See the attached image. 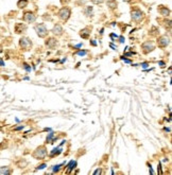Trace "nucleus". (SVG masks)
Instances as JSON below:
<instances>
[{
  "label": "nucleus",
  "instance_id": "nucleus-13",
  "mask_svg": "<svg viewBox=\"0 0 172 175\" xmlns=\"http://www.w3.org/2000/svg\"><path fill=\"white\" fill-rule=\"evenodd\" d=\"M61 153H62V149H61V145H60V147H55V149L52 150V152L50 153V156L51 157H54L55 155H60Z\"/></svg>",
  "mask_w": 172,
  "mask_h": 175
},
{
  "label": "nucleus",
  "instance_id": "nucleus-8",
  "mask_svg": "<svg viewBox=\"0 0 172 175\" xmlns=\"http://www.w3.org/2000/svg\"><path fill=\"white\" fill-rule=\"evenodd\" d=\"M142 49H144V53H148L150 51L154 50V45H153V43H151V41H147V43H144V45H142Z\"/></svg>",
  "mask_w": 172,
  "mask_h": 175
},
{
  "label": "nucleus",
  "instance_id": "nucleus-26",
  "mask_svg": "<svg viewBox=\"0 0 172 175\" xmlns=\"http://www.w3.org/2000/svg\"><path fill=\"white\" fill-rule=\"evenodd\" d=\"M91 11H93V8H91V7H88L87 10H86V14L88 15V13H91Z\"/></svg>",
  "mask_w": 172,
  "mask_h": 175
},
{
  "label": "nucleus",
  "instance_id": "nucleus-3",
  "mask_svg": "<svg viewBox=\"0 0 172 175\" xmlns=\"http://www.w3.org/2000/svg\"><path fill=\"white\" fill-rule=\"evenodd\" d=\"M70 16V9L63 8L60 12H58V17L61 18L62 20H67Z\"/></svg>",
  "mask_w": 172,
  "mask_h": 175
},
{
  "label": "nucleus",
  "instance_id": "nucleus-27",
  "mask_svg": "<svg viewBox=\"0 0 172 175\" xmlns=\"http://www.w3.org/2000/svg\"><path fill=\"white\" fill-rule=\"evenodd\" d=\"M122 61L124 62V63H131V61H130V60H128V58H124V57H122Z\"/></svg>",
  "mask_w": 172,
  "mask_h": 175
},
{
  "label": "nucleus",
  "instance_id": "nucleus-24",
  "mask_svg": "<svg viewBox=\"0 0 172 175\" xmlns=\"http://www.w3.org/2000/svg\"><path fill=\"white\" fill-rule=\"evenodd\" d=\"M94 3H96V4H99V3H102L104 1V0H91Z\"/></svg>",
  "mask_w": 172,
  "mask_h": 175
},
{
  "label": "nucleus",
  "instance_id": "nucleus-28",
  "mask_svg": "<svg viewBox=\"0 0 172 175\" xmlns=\"http://www.w3.org/2000/svg\"><path fill=\"white\" fill-rule=\"evenodd\" d=\"M157 171H158V173H160V174H163V172H162V167H160V166H158V169H157Z\"/></svg>",
  "mask_w": 172,
  "mask_h": 175
},
{
  "label": "nucleus",
  "instance_id": "nucleus-1",
  "mask_svg": "<svg viewBox=\"0 0 172 175\" xmlns=\"http://www.w3.org/2000/svg\"><path fill=\"white\" fill-rule=\"evenodd\" d=\"M34 29H35L36 33H37V35L39 36V37H45V36L48 34V30H47V28H46V25H44V23L36 25L35 27H34Z\"/></svg>",
  "mask_w": 172,
  "mask_h": 175
},
{
  "label": "nucleus",
  "instance_id": "nucleus-6",
  "mask_svg": "<svg viewBox=\"0 0 172 175\" xmlns=\"http://www.w3.org/2000/svg\"><path fill=\"white\" fill-rule=\"evenodd\" d=\"M169 38L167 37V36H160V38H158V41H157V44H158V46L160 47V48H165V47H167L168 45H169Z\"/></svg>",
  "mask_w": 172,
  "mask_h": 175
},
{
  "label": "nucleus",
  "instance_id": "nucleus-29",
  "mask_svg": "<svg viewBox=\"0 0 172 175\" xmlns=\"http://www.w3.org/2000/svg\"><path fill=\"white\" fill-rule=\"evenodd\" d=\"M141 66L144 67V68H147V67L149 66V64H148V63H142V64H141Z\"/></svg>",
  "mask_w": 172,
  "mask_h": 175
},
{
  "label": "nucleus",
  "instance_id": "nucleus-18",
  "mask_svg": "<svg viewBox=\"0 0 172 175\" xmlns=\"http://www.w3.org/2000/svg\"><path fill=\"white\" fill-rule=\"evenodd\" d=\"M11 170H9L8 167H2L0 168V174H10Z\"/></svg>",
  "mask_w": 172,
  "mask_h": 175
},
{
  "label": "nucleus",
  "instance_id": "nucleus-32",
  "mask_svg": "<svg viewBox=\"0 0 172 175\" xmlns=\"http://www.w3.org/2000/svg\"><path fill=\"white\" fill-rule=\"evenodd\" d=\"M109 46H111L112 48L114 49V50H116V49H117V46H115V45H113V44H111V45H109Z\"/></svg>",
  "mask_w": 172,
  "mask_h": 175
},
{
  "label": "nucleus",
  "instance_id": "nucleus-36",
  "mask_svg": "<svg viewBox=\"0 0 172 175\" xmlns=\"http://www.w3.org/2000/svg\"><path fill=\"white\" fill-rule=\"evenodd\" d=\"M160 65L162 67H165V63H164V62H160Z\"/></svg>",
  "mask_w": 172,
  "mask_h": 175
},
{
  "label": "nucleus",
  "instance_id": "nucleus-25",
  "mask_svg": "<svg viewBox=\"0 0 172 175\" xmlns=\"http://www.w3.org/2000/svg\"><path fill=\"white\" fill-rule=\"evenodd\" d=\"M111 38H112V41H114V38H118V35H116V34H114V33H112L111 34Z\"/></svg>",
  "mask_w": 172,
  "mask_h": 175
},
{
  "label": "nucleus",
  "instance_id": "nucleus-19",
  "mask_svg": "<svg viewBox=\"0 0 172 175\" xmlns=\"http://www.w3.org/2000/svg\"><path fill=\"white\" fill-rule=\"evenodd\" d=\"M107 5H109L111 9H115L117 7V2L115 0H111V1H107Z\"/></svg>",
  "mask_w": 172,
  "mask_h": 175
},
{
  "label": "nucleus",
  "instance_id": "nucleus-11",
  "mask_svg": "<svg viewBox=\"0 0 172 175\" xmlns=\"http://www.w3.org/2000/svg\"><path fill=\"white\" fill-rule=\"evenodd\" d=\"M52 32H53L55 35H62V33H63V28H62L60 25H55L53 30H52Z\"/></svg>",
  "mask_w": 172,
  "mask_h": 175
},
{
  "label": "nucleus",
  "instance_id": "nucleus-35",
  "mask_svg": "<svg viewBox=\"0 0 172 175\" xmlns=\"http://www.w3.org/2000/svg\"><path fill=\"white\" fill-rule=\"evenodd\" d=\"M119 39H120V43H124V38L122 37V36H121L120 38H119Z\"/></svg>",
  "mask_w": 172,
  "mask_h": 175
},
{
  "label": "nucleus",
  "instance_id": "nucleus-20",
  "mask_svg": "<svg viewBox=\"0 0 172 175\" xmlns=\"http://www.w3.org/2000/svg\"><path fill=\"white\" fill-rule=\"evenodd\" d=\"M62 165H58V166H54V167H52V172L55 173V172H58V170L61 169Z\"/></svg>",
  "mask_w": 172,
  "mask_h": 175
},
{
  "label": "nucleus",
  "instance_id": "nucleus-14",
  "mask_svg": "<svg viewBox=\"0 0 172 175\" xmlns=\"http://www.w3.org/2000/svg\"><path fill=\"white\" fill-rule=\"evenodd\" d=\"M17 5L19 9H23L28 5V0H19L17 2Z\"/></svg>",
  "mask_w": 172,
  "mask_h": 175
},
{
  "label": "nucleus",
  "instance_id": "nucleus-9",
  "mask_svg": "<svg viewBox=\"0 0 172 175\" xmlns=\"http://www.w3.org/2000/svg\"><path fill=\"white\" fill-rule=\"evenodd\" d=\"M56 44H58V41H56L54 38H48V39L46 41V45H47V47L50 49H53L54 47L56 46Z\"/></svg>",
  "mask_w": 172,
  "mask_h": 175
},
{
  "label": "nucleus",
  "instance_id": "nucleus-38",
  "mask_svg": "<svg viewBox=\"0 0 172 175\" xmlns=\"http://www.w3.org/2000/svg\"><path fill=\"white\" fill-rule=\"evenodd\" d=\"M45 131H48V132H51V129H50V127H46Z\"/></svg>",
  "mask_w": 172,
  "mask_h": 175
},
{
  "label": "nucleus",
  "instance_id": "nucleus-23",
  "mask_svg": "<svg viewBox=\"0 0 172 175\" xmlns=\"http://www.w3.org/2000/svg\"><path fill=\"white\" fill-rule=\"evenodd\" d=\"M23 67H25V69L28 71V72H30V71H31V68L29 67V65H27V64H23Z\"/></svg>",
  "mask_w": 172,
  "mask_h": 175
},
{
  "label": "nucleus",
  "instance_id": "nucleus-21",
  "mask_svg": "<svg viewBox=\"0 0 172 175\" xmlns=\"http://www.w3.org/2000/svg\"><path fill=\"white\" fill-rule=\"evenodd\" d=\"M46 167H47V165H46V163H43V165L38 166V167L36 168V170H43V169H45Z\"/></svg>",
  "mask_w": 172,
  "mask_h": 175
},
{
  "label": "nucleus",
  "instance_id": "nucleus-31",
  "mask_svg": "<svg viewBox=\"0 0 172 175\" xmlns=\"http://www.w3.org/2000/svg\"><path fill=\"white\" fill-rule=\"evenodd\" d=\"M100 173H101V170H100V169H98L97 171H95L94 174H100Z\"/></svg>",
  "mask_w": 172,
  "mask_h": 175
},
{
  "label": "nucleus",
  "instance_id": "nucleus-4",
  "mask_svg": "<svg viewBox=\"0 0 172 175\" xmlns=\"http://www.w3.org/2000/svg\"><path fill=\"white\" fill-rule=\"evenodd\" d=\"M142 16H144V13L139 10V9H134L132 11V19L135 21H139L141 20Z\"/></svg>",
  "mask_w": 172,
  "mask_h": 175
},
{
  "label": "nucleus",
  "instance_id": "nucleus-5",
  "mask_svg": "<svg viewBox=\"0 0 172 175\" xmlns=\"http://www.w3.org/2000/svg\"><path fill=\"white\" fill-rule=\"evenodd\" d=\"M19 45H20V47L23 49H26V50H28V49L30 48L31 46H32V41H31L29 38L23 37V38H21L20 41H19Z\"/></svg>",
  "mask_w": 172,
  "mask_h": 175
},
{
  "label": "nucleus",
  "instance_id": "nucleus-34",
  "mask_svg": "<svg viewBox=\"0 0 172 175\" xmlns=\"http://www.w3.org/2000/svg\"><path fill=\"white\" fill-rule=\"evenodd\" d=\"M23 129V126H19V127H16V131H19V129Z\"/></svg>",
  "mask_w": 172,
  "mask_h": 175
},
{
  "label": "nucleus",
  "instance_id": "nucleus-22",
  "mask_svg": "<svg viewBox=\"0 0 172 175\" xmlns=\"http://www.w3.org/2000/svg\"><path fill=\"white\" fill-rule=\"evenodd\" d=\"M86 53H87L86 51H79V52H77V54H78V55H80V56H84V55H86Z\"/></svg>",
  "mask_w": 172,
  "mask_h": 175
},
{
  "label": "nucleus",
  "instance_id": "nucleus-16",
  "mask_svg": "<svg viewBox=\"0 0 172 175\" xmlns=\"http://www.w3.org/2000/svg\"><path fill=\"white\" fill-rule=\"evenodd\" d=\"M160 13L164 16H168L170 14V11L167 8H164V7H160Z\"/></svg>",
  "mask_w": 172,
  "mask_h": 175
},
{
  "label": "nucleus",
  "instance_id": "nucleus-30",
  "mask_svg": "<svg viewBox=\"0 0 172 175\" xmlns=\"http://www.w3.org/2000/svg\"><path fill=\"white\" fill-rule=\"evenodd\" d=\"M134 52H129V53H127L124 56H131V55H134Z\"/></svg>",
  "mask_w": 172,
  "mask_h": 175
},
{
  "label": "nucleus",
  "instance_id": "nucleus-2",
  "mask_svg": "<svg viewBox=\"0 0 172 175\" xmlns=\"http://www.w3.org/2000/svg\"><path fill=\"white\" fill-rule=\"evenodd\" d=\"M46 155H47V149H46L45 147H39L36 149V151L34 152L33 156L38 158V159H42V158L46 157Z\"/></svg>",
  "mask_w": 172,
  "mask_h": 175
},
{
  "label": "nucleus",
  "instance_id": "nucleus-7",
  "mask_svg": "<svg viewBox=\"0 0 172 175\" xmlns=\"http://www.w3.org/2000/svg\"><path fill=\"white\" fill-rule=\"evenodd\" d=\"M23 20L27 21L28 23H34V21L36 20V16L33 14V13L31 12H27L25 14V16H23Z\"/></svg>",
  "mask_w": 172,
  "mask_h": 175
},
{
  "label": "nucleus",
  "instance_id": "nucleus-39",
  "mask_svg": "<svg viewBox=\"0 0 172 175\" xmlns=\"http://www.w3.org/2000/svg\"><path fill=\"white\" fill-rule=\"evenodd\" d=\"M91 45H93V46H96V45H97V43H96V41H91Z\"/></svg>",
  "mask_w": 172,
  "mask_h": 175
},
{
  "label": "nucleus",
  "instance_id": "nucleus-15",
  "mask_svg": "<svg viewBox=\"0 0 172 175\" xmlns=\"http://www.w3.org/2000/svg\"><path fill=\"white\" fill-rule=\"evenodd\" d=\"M76 167H77V161H76V160H71L70 163H69L68 167H67V168H68V170H67V172L69 173L71 170H74V169Z\"/></svg>",
  "mask_w": 172,
  "mask_h": 175
},
{
  "label": "nucleus",
  "instance_id": "nucleus-37",
  "mask_svg": "<svg viewBox=\"0 0 172 175\" xmlns=\"http://www.w3.org/2000/svg\"><path fill=\"white\" fill-rule=\"evenodd\" d=\"M81 47H82V44H79V45L76 46V48H81Z\"/></svg>",
  "mask_w": 172,
  "mask_h": 175
},
{
  "label": "nucleus",
  "instance_id": "nucleus-40",
  "mask_svg": "<svg viewBox=\"0 0 172 175\" xmlns=\"http://www.w3.org/2000/svg\"><path fill=\"white\" fill-rule=\"evenodd\" d=\"M165 131H167V132H170V131H171V129H170L169 127H168V129H167V127H165Z\"/></svg>",
  "mask_w": 172,
  "mask_h": 175
},
{
  "label": "nucleus",
  "instance_id": "nucleus-41",
  "mask_svg": "<svg viewBox=\"0 0 172 175\" xmlns=\"http://www.w3.org/2000/svg\"><path fill=\"white\" fill-rule=\"evenodd\" d=\"M0 52H1V47H0Z\"/></svg>",
  "mask_w": 172,
  "mask_h": 175
},
{
  "label": "nucleus",
  "instance_id": "nucleus-10",
  "mask_svg": "<svg viewBox=\"0 0 172 175\" xmlns=\"http://www.w3.org/2000/svg\"><path fill=\"white\" fill-rule=\"evenodd\" d=\"M26 29H27V25H23V23H17L15 27L16 33H23V31H26Z\"/></svg>",
  "mask_w": 172,
  "mask_h": 175
},
{
  "label": "nucleus",
  "instance_id": "nucleus-17",
  "mask_svg": "<svg viewBox=\"0 0 172 175\" xmlns=\"http://www.w3.org/2000/svg\"><path fill=\"white\" fill-rule=\"evenodd\" d=\"M80 35H81L83 38H88V35H89L88 29H84V30H82L81 33H80Z\"/></svg>",
  "mask_w": 172,
  "mask_h": 175
},
{
  "label": "nucleus",
  "instance_id": "nucleus-33",
  "mask_svg": "<svg viewBox=\"0 0 172 175\" xmlns=\"http://www.w3.org/2000/svg\"><path fill=\"white\" fill-rule=\"evenodd\" d=\"M0 66H4V63H3L2 60H0Z\"/></svg>",
  "mask_w": 172,
  "mask_h": 175
},
{
  "label": "nucleus",
  "instance_id": "nucleus-12",
  "mask_svg": "<svg viewBox=\"0 0 172 175\" xmlns=\"http://www.w3.org/2000/svg\"><path fill=\"white\" fill-rule=\"evenodd\" d=\"M58 139V138H54V133L51 132L50 134L48 135V137H47V139H46V142L47 143H53L55 140Z\"/></svg>",
  "mask_w": 172,
  "mask_h": 175
}]
</instances>
